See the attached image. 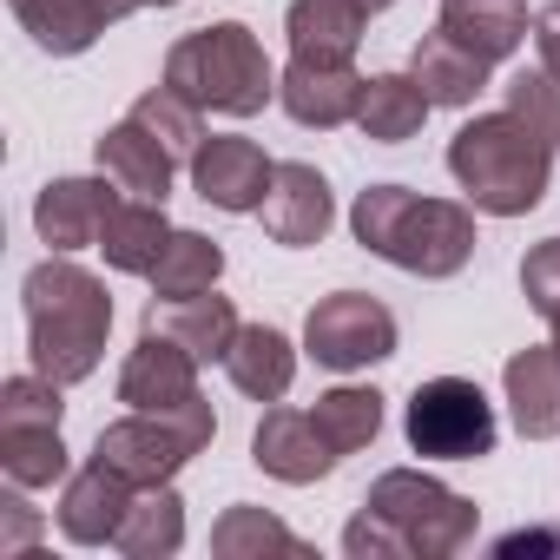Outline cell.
<instances>
[{"label":"cell","mask_w":560,"mask_h":560,"mask_svg":"<svg viewBox=\"0 0 560 560\" xmlns=\"http://www.w3.org/2000/svg\"><path fill=\"white\" fill-rule=\"evenodd\" d=\"M481 508L468 494H455L448 481L422 475V468H389L370 481L363 508L343 527V553L350 560H448L475 540Z\"/></svg>","instance_id":"6da1fadb"},{"label":"cell","mask_w":560,"mask_h":560,"mask_svg":"<svg viewBox=\"0 0 560 560\" xmlns=\"http://www.w3.org/2000/svg\"><path fill=\"white\" fill-rule=\"evenodd\" d=\"M21 304H27V357H34L40 376L73 389V383H86L106 363V337H113L106 277H93L86 264L47 250V264L27 270Z\"/></svg>","instance_id":"7a4b0ae2"},{"label":"cell","mask_w":560,"mask_h":560,"mask_svg":"<svg viewBox=\"0 0 560 560\" xmlns=\"http://www.w3.org/2000/svg\"><path fill=\"white\" fill-rule=\"evenodd\" d=\"M350 237L409 270V277H429V284H442V277H462L468 257H475V205H455V198H422L409 185H363L357 205H350Z\"/></svg>","instance_id":"3957f363"},{"label":"cell","mask_w":560,"mask_h":560,"mask_svg":"<svg viewBox=\"0 0 560 560\" xmlns=\"http://www.w3.org/2000/svg\"><path fill=\"white\" fill-rule=\"evenodd\" d=\"M448 178L468 191V205L481 218H527L553 185V145L534 139L508 106L475 113L448 139Z\"/></svg>","instance_id":"277c9868"},{"label":"cell","mask_w":560,"mask_h":560,"mask_svg":"<svg viewBox=\"0 0 560 560\" xmlns=\"http://www.w3.org/2000/svg\"><path fill=\"white\" fill-rule=\"evenodd\" d=\"M165 86H178L191 106L224 113V119H250L277 100V67L264 54V40L244 21H211L198 34H178L165 54Z\"/></svg>","instance_id":"5b68a950"},{"label":"cell","mask_w":560,"mask_h":560,"mask_svg":"<svg viewBox=\"0 0 560 560\" xmlns=\"http://www.w3.org/2000/svg\"><path fill=\"white\" fill-rule=\"evenodd\" d=\"M211 442H218V416L205 396H191L178 409H126L119 422L100 429L93 455L119 468L132 488H159V481H178V468L198 462Z\"/></svg>","instance_id":"8992f818"},{"label":"cell","mask_w":560,"mask_h":560,"mask_svg":"<svg viewBox=\"0 0 560 560\" xmlns=\"http://www.w3.org/2000/svg\"><path fill=\"white\" fill-rule=\"evenodd\" d=\"M402 435L422 462H481L501 442V416L481 383L468 376H429L402 402Z\"/></svg>","instance_id":"52a82bcc"},{"label":"cell","mask_w":560,"mask_h":560,"mask_svg":"<svg viewBox=\"0 0 560 560\" xmlns=\"http://www.w3.org/2000/svg\"><path fill=\"white\" fill-rule=\"evenodd\" d=\"M396 343H402V324L370 291H330L304 317V357L324 363V370H337V376L370 370V363H389Z\"/></svg>","instance_id":"ba28073f"},{"label":"cell","mask_w":560,"mask_h":560,"mask_svg":"<svg viewBox=\"0 0 560 560\" xmlns=\"http://www.w3.org/2000/svg\"><path fill=\"white\" fill-rule=\"evenodd\" d=\"M185 178H191V191H198L205 205H218V211H231V218H250V211H264V198H270L277 159H264V145L244 139V132H211V139L185 159Z\"/></svg>","instance_id":"9c48e42d"},{"label":"cell","mask_w":560,"mask_h":560,"mask_svg":"<svg viewBox=\"0 0 560 560\" xmlns=\"http://www.w3.org/2000/svg\"><path fill=\"white\" fill-rule=\"evenodd\" d=\"M119 185L100 172V178H47L40 198H34V231L47 250L73 257V250H100L106 237V218L119 211Z\"/></svg>","instance_id":"30bf717a"},{"label":"cell","mask_w":560,"mask_h":560,"mask_svg":"<svg viewBox=\"0 0 560 560\" xmlns=\"http://www.w3.org/2000/svg\"><path fill=\"white\" fill-rule=\"evenodd\" d=\"M250 462L270 475V481H284V488H311V481H324L343 455L324 442V429H317V416L311 409H264V422L250 429Z\"/></svg>","instance_id":"8fae6325"},{"label":"cell","mask_w":560,"mask_h":560,"mask_svg":"<svg viewBox=\"0 0 560 560\" xmlns=\"http://www.w3.org/2000/svg\"><path fill=\"white\" fill-rule=\"evenodd\" d=\"M257 218H264L270 244L311 250V244H324L330 224H337V191H330V178H324L317 165L284 159V165H277V178H270V198H264Z\"/></svg>","instance_id":"7c38bea8"},{"label":"cell","mask_w":560,"mask_h":560,"mask_svg":"<svg viewBox=\"0 0 560 560\" xmlns=\"http://www.w3.org/2000/svg\"><path fill=\"white\" fill-rule=\"evenodd\" d=\"M132 501H139V488H132L119 468H106V462L93 455L86 468L67 475L54 521H60V534H67L73 547H113L119 527H126V514H132Z\"/></svg>","instance_id":"4fadbf2b"},{"label":"cell","mask_w":560,"mask_h":560,"mask_svg":"<svg viewBox=\"0 0 560 560\" xmlns=\"http://www.w3.org/2000/svg\"><path fill=\"white\" fill-rule=\"evenodd\" d=\"M14 21L34 34L40 54L54 60H80L100 47L106 27H119L126 14H139V0H8Z\"/></svg>","instance_id":"5bb4252c"},{"label":"cell","mask_w":560,"mask_h":560,"mask_svg":"<svg viewBox=\"0 0 560 560\" xmlns=\"http://www.w3.org/2000/svg\"><path fill=\"white\" fill-rule=\"evenodd\" d=\"M363 73L357 67H324V60H291L284 73H277V106L291 113V126L304 132H337L357 119L363 106Z\"/></svg>","instance_id":"9a60e30c"},{"label":"cell","mask_w":560,"mask_h":560,"mask_svg":"<svg viewBox=\"0 0 560 560\" xmlns=\"http://www.w3.org/2000/svg\"><path fill=\"white\" fill-rule=\"evenodd\" d=\"M198 370L205 363L185 343H172L159 330H139V343L119 363V402L126 409H178V402L198 396Z\"/></svg>","instance_id":"2e32d148"},{"label":"cell","mask_w":560,"mask_h":560,"mask_svg":"<svg viewBox=\"0 0 560 560\" xmlns=\"http://www.w3.org/2000/svg\"><path fill=\"white\" fill-rule=\"evenodd\" d=\"M93 159H100V172H106L126 198H152V205L172 198V172H178V159H172L165 139H152L132 113L93 139Z\"/></svg>","instance_id":"e0dca14e"},{"label":"cell","mask_w":560,"mask_h":560,"mask_svg":"<svg viewBox=\"0 0 560 560\" xmlns=\"http://www.w3.org/2000/svg\"><path fill=\"white\" fill-rule=\"evenodd\" d=\"M501 396H508V422L527 442H553L560 435V350L553 343L514 350L501 363Z\"/></svg>","instance_id":"ac0fdd59"},{"label":"cell","mask_w":560,"mask_h":560,"mask_svg":"<svg viewBox=\"0 0 560 560\" xmlns=\"http://www.w3.org/2000/svg\"><path fill=\"white\" fill-rule=\"evenodd\" d=\"M409 73L422 80V93H429L435 106H475V100L488 93L494 60L475 54L468 40H455L448 27H429V34L409 47Z\"/></svg>","instance_id":"d6986e66"},{"label":"cell","mask_w":560,"mask_h":560,"mask_svg":"<svg viewBox=\"0 0 560 560\" xmlns=\"http://www.w3.org/2000/svg\"><path fill=\"white\" fill-rule=\"evenodd\" d=\"M224 376L250 402H284L291 383H298V343L277 324H244L231 337V350H224Z\"/></svg>","instance_id":"ffe728a7"},{"label":"cell","mask_w":560,"mask_h":560,"mask_svg":"<svg viewBox=\"0 0 560 560\" xmlns=\"http://www.w3.org/2000/svg\"><path fill=\"white\" fill-rule=\"evenodd\" d=\"M363 27L370 14L357 0H291V14H284L291 60H324V67H350L363 47Z\"/></svg>","instance_id":"44dd1931"},{"label":"cell","mask_w":560,"mask_h":560,"mask_svg":"<svg viewBox=\"0 0 560 560\" xmlns=\"http://www.w3.org/2000/svg\"><path fill=\"white\" fill-rule=\"evenodd\" d=\"M145 330H159V337L185 343L198 363H224V350H231V337H237L244 324H237L231 298H218V291H198V298H152V311H145Z\"/></svg>","instance_id":"7402d4cb"},{"label":"cell","mask_w":560,"mask_h":560,"mask_svg":"<svg viewBox=\"0 0 560 560\" xmlns=\"http://www.w3.org/2000/svg\"><path fill=\"white\" fill-rule=\"evenodd\" d=\"M429 113H435V100L422 93L416 73H376V80L363 86L357 132H363L370 145H402V139H416V132L429 126Z\"/></svg>","instance_id":"603a6c76"},{"label":"cell","mask_w":560,"mask_h":560,"mask_svg":"<svg viewBox=\"0 0 560 560\" xmlns=\"http://www.w3.org/2000/svg\"><path fill=\"white\" fill-rule=\"evenodd\" d=\"M172 231H178V224L165 218V205H152V198H119V211L106 218L100 257H106L119 277H152V264L165 257Z\"/></svg>","instance_id":"cb8c5ba5"},{"label":"cell","mask_w":560,"mask_h":560,"mask_svg":"<svg viewBox=\"0 0 560 560\" xmlns=\"http://www.w3.org/2000/svg\"><path fill=\"white\" fill-rule=\"evenodd\" d=\"M435 27H448L455 40H468V47L488 54L494 67L514 60V54L527 47V34H534V21H527L521 0H442Z\"/></svg>","instance_id":"d4e9b609"},{"label":"cell","mask_w":560,"mask_h":560,"mask_svg":"<svg viewBox=\"0 0 560 560\" xmlns=\"http://www.w3.org/2000/svg\"><path fill=\"white\" fill-rule=\"evenodd\" d=\"M113 547L126 560H172L185 547V501H178V488L172 481L139 488V501H132V514H126V527H119Z\"/></svg>","instance_id":"484cf974"},{"label":"cell","mask_w":560,"mask_h":560,"mask_svg":"<svg viewBox=\"0 0 560 560\" xmlns=\"http://www.w3.org/2000/svg\"><path fill=\"white\" fill-rule=\"evenodd\" d=\"M0 468L21 488H54L73 475V455L60 442V422H0Z\"/></svg>","instance_id":"4316f807"},{"label":"cell","mask_w":560,"mask_h":560,"mask_svg":"<svg viewBox=\"0 0 560 560\" xmlns=\"http://www.w3.org/2000/svg\"><path fill=\"white\" fill-rule=\"evenodd\" d=\"M218 277H224L218 237H205V231H172L165 257L152 264V298H198V291H218Z\"/></svg>","instance_id":"83f0119b"},{"label":"cell","mask_w":560,"mask_h":560,"mask_svg":"<svg viewBox=\"0 0 560 560\" xmlns=\"http://www.w3.org/2000/svg\"><path fill=\"white\" fill-rule=\"evenodd\" d=\"M211 553L218 560H250V553H311V547H304V534H291L277 514L237 501V508H224L211 521Z\"/></svg>","instance_id":"f1b7e54d"},{"label":"cell","mask_w":560,"mask_h":560,"mask_svg":"<svg viewBox=\"0 0 560 560\" xmlns=\"http://www.w3.org/2000/svg\"><path fill=\"white\" fill-rule=\"evenodd\" d=\"M311 416H317V429H324V442H330L337 455H357V448H370V442L383 435V396H376V389H357V383L324 389Z\"/></svg>","instance_id":"f546056e"},{"label":"cell","mask_w":560,"mask_h":560,"mask_svg":"<svg viewBox=\"0 0 560 560\" xmlns=\"http://www.w3.org/2000/svg\"><path fill=\"white\" fill-rule=\"evenodd\" d=\"M132 119H139L152 139H165L172 159H191V152L205 145V106H191L178 86H152V93H139V100H132Z\"/></svg>","instance_id":"4dcf8cb0"},{"label":"cell","mask_w":560,"mask_h":560,"mask_svg":"<svg viewBox=\"0 0 560 560\" xmlns=\"http://www.w3.org/2000/svg\"><path fill=\"white\" fill-rule=\"evenodd\" d=\"M501 93H508V113H514L534 139H547V145L560 152V80H553L547 67H521Z\"/></svg>","instance_id":"1f68e13d"},{"label":"cell","mask_w":560,"mask_h":560,"mask_svg":"<svg viewBox=\"0 0 560 560\" xmlns=\"http://www.w3.org/2000/svg\"><path fill=\"white\" fill-rule=\"evenodd\" d=\"M521 298H527V311H540V317L560 311V237H540V244L521 257Z\"/></svg>","instance_id":"d6a6232c"},{"label":"cell","mask_w":560,"mask_h":560,"mask_svg":"<svg viewBox=\"0 0 560 560\" xmlns=\"http://www.w3.org/2000/svg\"><path fill=\"white\" fill-rule=\"evenodd\" d=\"M0 508H8V547L21 553L34 534H40V521H34V508H27V488L21 481H8V494H0Z\"/></svg>","instance_id":"836d02e7"},{"label":"cell","mask_w":560,"mask_h":560,"mask_svg":"<svg viewBox=\"0 0 560 560\" xmlns=\"http://www.w3.org/2000/svg\"><path fill=\"white\" fill-rule=\"evenodd\" d=\"M534 54H540V67L560 80V0H547V8L534 14Z\"/></svg>","instance_id":"e575fe53"},{"label":"cell","mask_w":560,"mask_h":560,"mask_svg":"<svg viewBox=\"0 0 560 560\" xmlns=\"http://www.w3.org/2000/svg\"><path fill=\"white\" fill-rule=\"evenodd\" d=\"M357 8H363V14H383V8H396V0H357Z\"/></svg>","instance_id":"d590c367"},{"label":"cell","mask_w":560,"mask_h":560,"mask_svg":"<svg viewBox=\"0 0 560 560\" xmlns=\"http://www.w3.org/2000/svg\"><path fill=\"white\" fill-rule=\"evenodd\" d=\"M139 8H185V0H139Z\"/></svg>","instance_id":"8d00e7d4"},{"label":"cell","mask_w":560,"mask_h":560,"mask_svg":"<svg viewBox=\"0 0 560 560\" xmlns=\"http://www.w3.org/2000/svg\"><path fill=\"white\" fill-rule=\"evenodd\" d=\"M547 330H553V350H560V311H553V317H547Z\"/></svg>","instance_id":"74e56055"}]
</instances>
